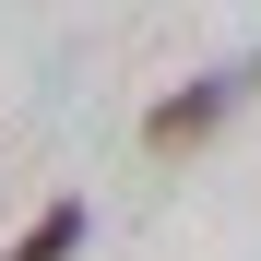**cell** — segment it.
<instances>
[{"label": "cell", "instance_id": "cell-1", "mask_svg": "<svg viewBox=\"0 0 261 261\" xmlns=\"http://www.w3.org/2000/svg\"><path fill=\"white\" fill-rule=\"evenodd\" d=\"M249 83H261V71H238V60H226V71H190L178 95H154V107H143V154H190V143H214V130L238 119Z\"/></svg>", "mask_w": 261, "mask_h": 261}, {"label": "cell", "instance_id": "cell-2", "mask_svg": "<svg viewBox=\"0 0 261 261\" xmlns=\"http://www.w3.org/2000/svg\"><path fill=\"white\" fill-rule=\"evenodd\" d=\"M71 249H83V202H48V214H36V226L0 249V261H71Z\"/></svg>", "mask_w": 261, "mask_h": 261}]
</instances>
